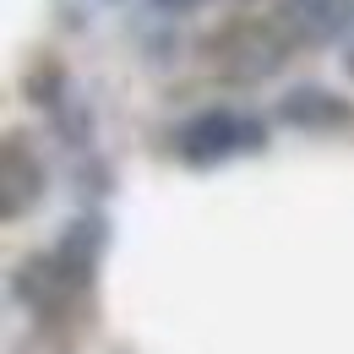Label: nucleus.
<instances>
[{
    "label": "nucleus",
    "mask_w": 354,
    "mask_h": 354,
    "mask_svg": "<svg viewBox=\"0 0 354 354\" xmlns=\"http://www.w3.org/2000/svg\"><path fill=\"white\" fill-rule=\"evenodd\" d=\"M262 142H267L262 120H251V115H240V109H202V115H191L175 136L185 164H223V158H234V153H257Z\"/></svg>",
    "instance_id": "1"
},
{
    "label": "nucleus",
    "mask_w": 354,
    "mask_h": 354,
    "mask_svg": "<svg viewBox=\"0 0 354 354\" xmlns=\"http://www.w3.org/2000/svg\"><path fill=\"white\" fill-rule=\"evenodd\" d=\"M289 44L295 39L278 22H229V28H218L207 39V55L218 60L229 77H267V71L283 66Z\"/></svg>",
    "instance_id": "2"
},
{
    "label": "nucleus",
    "mask_w": 354,
    "mask_h": 354,
    "mask_svg": "<svg viewBox=\"0 0 354 354\" xmlns=\"http://www.w3.org/2000/svg\"><path fill=\"white\" fill-rule=\"evenodd\" d=\"M354 22V0H283L278 6V28L295 44H333L344 39Z\"/></svg>",
    "instance_id": "3"
},
{
    "label": "nucleus",
    "mask_w": 354,
    "mask_h": 354,
    "mask_svg": "<svg viewBox=\"0 0 354 354\" xmlns=\"http://www.w3.org/2000/svg\"><path fill=\"white\" fill-rule=\"evenodd\" d=\"M278 115L289 126H300V131H333V126H349L354 120L349 98H338V93H327V88H295L278 104Z\"/></svg>",
    "instance_id": "4"
},
{
    "label": "nucleus",
    "mask_w": 354,
    "mask_h": 354,
    "mask_svg": "<svg viewBox=\"0 0 354 354\" xmlns=\"http://www.w3.org/2000/svg\"><path fill=\"white\" fill-rule=\"evenodd\" d=\"M39 202V164L22 153V142H6V218Z\"/></svg>",
    "instance_id": "5"
},
{
    "label": "nucleus",
    "mask_w": 354,
    "mask_h": 354,
    "mask_svg": "<svg viewBox=\"0 0 354 354\" xmlns=\"http://www.w3.org/2000/svg\"><path fill=\"white\" fill-rule=\"evenodd\" d=\"M153 6H164V11H191L196 0H153Z\"/></svg>",
    "instance_id": "6"
}]
</instances>
